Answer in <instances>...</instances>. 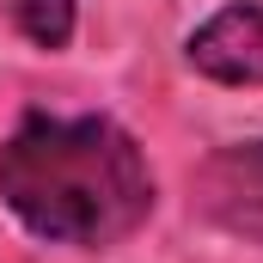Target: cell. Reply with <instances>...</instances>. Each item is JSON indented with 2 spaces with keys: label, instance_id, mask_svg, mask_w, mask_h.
<instances>
[{
  "label": "cell",
  "instance_id": "obj_1",
  "mask_svg": "<svg viewBox=\"0 0 263 263\" xmlns=\"http://www.w3.org/2000/svg\"><path fill=\"white\" fill-rule=\"evenodd\" d=\"M0 202L31 239L104 251L147 227L159 178L117 117L25 110L0 141Z\"/></svg>",
  "mask_w": 263,
  "mask_h": 263
},
{
  "label": "cell",
  "instance_id": "obj_2",
  "mask_svg": "<svg viewBox=\"0 0 263 263\" xmlns=\"http://www.w3.org/2000/svg\"><path fill=\"white\" fill-rule=\"evenodd\" d=\"M190 208L208 227L263 245V141H233L208 153L190 178Z\"/></svg>",
  "mask_w": 263,
  "mask_h": 263
},
{
  "label": "cell",
  "instance_id": "obj_3",
  "mask_svg": "<svg viewBox=\"0 0 263 263\" xmlns=\"http://www.w3.org/2000/svg\"><path fill=\"white\" fill-rule=\"evenodd\" d=\"M184 62L214 86H263V0H233L184 37Z\"/></svg>",
  "mask_w": 263,
  "mask_h": 263
},
{
  "label": "cell",
  "instance_id": "obj_4",
  "mask_svg": "<svg viewBox=\"0 0 263 263\" xmlns=\"http://www.w3.org/2000/svg\"><path fill=\"white\" fill-rule=\"evenodd\" d=\"M0 12L12 18V31L37 49H67L80 31V0H0Z\"/></svg>",
  "mask_w": 263,
  "mask_h": 263
}]
</instances>
